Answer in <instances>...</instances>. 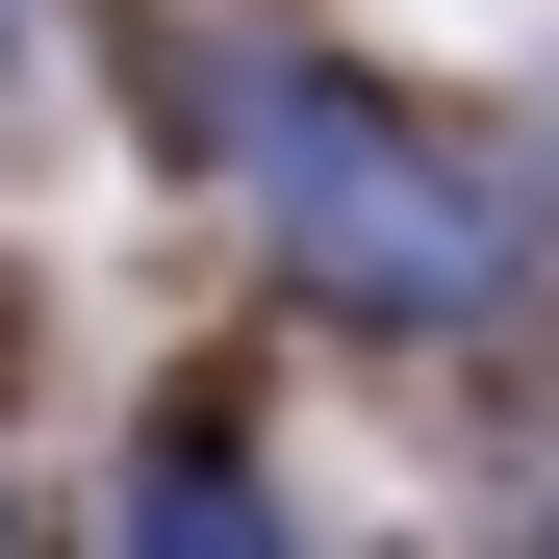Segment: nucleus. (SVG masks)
Segmentation results:
<instances>
[{
  "mask_svg": "<svg viewBox=\"0 0 559 559\" xmlns=\"http://www.w3.org/2000/svg\"><path fill=\"white\" fill-rule=\"evenodd\" d=\"M254 229L356 331H484L509 280H534L509 153H457L432 103H382V76H280V103H254Z\"/></svg>",
  "mask_w": 559,
  "mask_h": 559,
  "instance_id": "1",
  "label": "nucleus"
},
{
  "mask_svg": "<svg viewBox=\"0 0 559 559\" xmlns=\"http://www.w3.org/2000/svg\"><path fill=\"white\" fill-rule=\"evenodd\" d=\"M103 559H306V534L254 509V457H229V432H153V457H128V509H103Z\"/></svg>",
  "mask_w": 559,
  "mask_h": 559,
  "instance_id": "2",
  "label": "nucleus"
}]
</instances>
